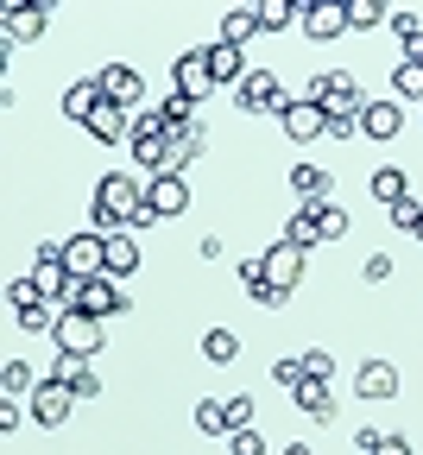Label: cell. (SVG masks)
Returning <instances> with one entry per match:
<instances>
[{
	"label": "cell",
	"mask_w": 423,
	"mask_h": 455,
	"mask_svg": "<svg viewBox=\"0 0 423 455\" xmlns=\"http://www.w3.org/2000/svg\"><path fill=\"white\" fill-rule=\"evenodd\" d=\"M32 284H38L51 304H64V310L76 304V284H83V278L64 266V241H44V247L32 253Z\"/></svg>",
	"instance_id": "1"
},
{
	"label": "cell",
	"mask_w": 423,
	"mask_h": 455,
	"mask_svg": "<svg viewBox=\"0 0 423 455\" xmlns=\"http://www.w3.org/2000/svg\"><path fill=\"white\" fill-rule=\"evenodd\" d=\"M304 95H310L323 114H360V108H367V95H360V83H354L347 70H316Z\"/></svg>",
	"instance_id": "2"
},
{
	"label": "cell",
	"mask_w": 423,
	"mask_h": 455,
	"mask_svg": "<svg viewBox=\"0 0 423 455\" xmlns=\"http://www.w3.org/2000/svg\"><path fill=\"white\" fill-rule=\"evenodd\" d=\"M51 335H57V348H64V355H76V361L101 355V316H89V310H64Z\"/></svg>",
	"instance_id": "3"
},
{
	"label": "cell",
	"mask_w": 423,
	"mask_h": 455,
	"mask_svg": "<svg viewBox=\"0 0 423 455\" xmlns=\"http://www.w3.org/2000/svg\"><path fill=\"white\" fill-rule=\"evenodd\" d=\"M171 89L184 95V101H209L221 83H215V64H209V51H184L171 64Z\"/></svg>",
	"instance_id": "4"
},
{
	"label": "cell",
	"mask_w": 423,
	"mask_h": 455,
	"mask_svg": "<svg viewBox=\"0 0 423 455\" xmlns=\"http://www.w3.org/2000/svg\"><path fill=\"white\" fill-rule=\"evenodd\" d=\"M26 411H32L44 430H57V424H70V411H76V392H70L64 379H38V386H32V398H26Z\"/></svg>",
	"instance_id": "5"
},
{
	"label": "cell",
	"mask_w": 423,
	"mask_h": 455,
	"mask_svg": "<svg viewBox=\"0 0 423 455\" xmlns=\"http://www.w3.org/2000/svg\"><path fill=\"white\" fill-rule=\"evenodd\" d=\"M234 101L247 108V114H284L291 108V95H284V83L272 70H247V83L234 89Z\"/></svg>",
	"instance_id": "6"
},
{
	"label": "cell",
	"mask_w": 423,
	"mask_h": 455,
	"mask_svg": "<svg viewBox=\"0 0 423 455\" xmlns=\"http://www.w3.org/2000/svg\"><path fill=\"white\" fill-rule=\"evenodd\" d=\"M70 310H89V316H101V323H108V316L133 310V304H127V291H120V278H108V272H101V278H83V284H76V304H70Z\"/></svg>",
	"instance_id": "7"
},
{
	"label": "cell",
	"mask_w": 423,
	"mask_h": 455,
	"mask_svg": "<svg viewBox=\"0 0 423 455\" xmlns=\"http://www.w3.org/2000/svg\"><path fill=\"white\" fill-rule=\"evenodd\" d=\"M44 20H51V13L38 7V0H7V7H0V32H7V51L44 38Z\"/></svg>",
	"instance_id": "8"
},
{
	"label": "cell",
	"mask_w": 423,
	"mask_h": 455,
	"mask_svg": "<svg viewBox=\"0 0 423 455\" xmlns=\"http://www.w3.org/2000/svg\"><path fill=\"white\" fill-rule=\"evenodd\" d=\"M278 127H284V140L310 146V140H323V133H329V114H323L310 95H291V108L278 114Z\"/></svg>",
	"instance_id": "9"
},
{
	"label": "cell",
	"mask_w": 423,
	"mask_h": 455,
	"mask_svg": "<svg viewBox=\"0 0 423 455\" xmlns=\"http://www.w3.org/2000/svg\"><path fill=\"white\" fill-rule=\"evenodd\" d=\"M64 266L76 278H101L108 272V235H95V228H89V235H70L64 241Z\"/></svg>",
	"instance_id": "10"
},
{
	"label": "cell",
	"mask_w": 423,
	"mask_h": 455,
	"mask_svg": "<svg viewBox=\"0 0 423 455\" xmlns=\"http://www.w3.org/2000/svg\"><path fill=\"white\" fill-rule=\"evenodd\" d=\"M304 32H310L316 44L341 38V32H347V0H304Z\"/></svg>",
	"instance_id": "11"
},
{
	"label": "cell",
	"mask_w": 423,
	"mask_h": 455,
	"mask_svg": "<svg viewBox=\"0 0 423 455\" xmlns=\"http://www.w3.org/2000/svg\"><path fill=\"white\" fill-rule=\"evenodd\" d=\"M101 95H108L114 108H140V101H146V76H140L133 64H108V70H101Z\"/></svg>",
	"instance_id": "12"
},
{
	"label": "cell",
	"mask_w": 423,
	"mask_h": 455,
	"mask_svg": "<svg viewBox=\"0 0 423 455\" xmlns=\"http://www.w3.org/2000/svg\"><path fill=\"white\" fill-rule=\"evenodd\" d=\"M398 127H404L398 95H379V101L360 108V133H367V140H398Z\"/></svg>",
	"instance_id": "13"
},
{
	"label": "cell",
	"mask_w": 423,
	"mask_h": 455,
	"mask_svg": "<svg viewBox=\"0 0 423 455\" xmlns=\"http://www.w3.org/2000/svg\"><path fill=\"white\" fill-rule=\"evenodd\" d=\"M259 259H266V278L278 284V291H297V278H304V247L278 241V247H266Z\"/></svg>",
	"instance_id": "14"
},
{
	"label": "cell",
	"mask_w": 423,
	"mask_h": 455,
	"mask_svg": "<svg viewBox=\"0 0 423 455\" xmlns=\"http://www.w3.org/2000/svg\"><path fill=\"white\" fill-rule=\"evenodd\" d=\"M146 203H152V215H158V221H164V215H184V209H190V184L164 171V178H152V184H146Z\"/></svg>",
	"instance_id": "15"
},
{
	"label": "cell",
	"mask_w": 423,
	"mask_h": 455,
	"mask_svg": "<svg viewBox=\"0 0 423 455\" xmlns=\"http://www.w3.org/2000/svg\"><path fill=\"white\" fill-rule=\"evenodd\" d=\"M354 386H360V398H367V405H379V398L398 392V367H392V361H360Z\"/></svg>",
	"instance_id": "16"
},
{
	"label": "cell",
	"mask_w": 423,
	"mask_h": 455,
	"mask_svg": "<svg viewBox=\"0 0 423 455\" xmlns=\"http://www.w3.org/2000/svg\"><path fill=\"white\" fill-rule=\"evenodd\" d=\"M89 133H95L101 146H120V140H133V121H127V108H114V101H101V108L89 114Z\"/></svg>",
	"instance_id": "17"
},
{
	"label": "cell",
	"mask_w": 423,
	"mask_h": 455,
	"mask_svg": "<svg viewBox=\"0 0 423 455\" xmlns=\"http://www.w3.org/2000/svg\"><path fill=\"white\" fill-rule=\"evenodd\" d=\"M284 241L291 247H323V215H316V203H304V209H291V221H284Z\"/></svg>",
	"instance_id": "18"
},
{
	"label": "cell",
	"mask_w": 423,
	"mask_h": 455,
	"mask_svg": "<svg viewBox=\"0 0 423 455\" xmlns=\"http://www.w3.org/2000/svg\"><path fill=\"white\" fill-rule=\"evenodd\" d=\"M101 101H108V95H101V76H83V83L64 89V114H70V121H83V127H89V114H95Z\"/></svg>",
	"instance_id": "19"
},
{
	"label": "cell",
	"mask_w": 423,
	"mask_h": 455,
	"mask_svg": "<svg viewBox=\"0 0 423 455\" xmlns=\"http://www.w3.org/2000/svg\"><path fill=\"white\" fill-rule=\"evenodd\" d=\"M259 38V7H227L221 13V44H240V51H247Z\"/></svg>",
	"instance_id": "20"
},
{
	"label": "cell",
	"mask_w": 423,
	"mask_h": 455,
	"mask_svg": "<svg viewBox=\"0 0 423 455\" xmlns=\"http://www.w3.org/2000/svg\"><path fill=\"white\" fill-rule=\"evenodd\" d=\"M209 64H215V83H234V89L247 83V51H240V44H221L215 38L209 44Z\"/></svg>",
	"instance_id": "21"
},
{
	"label": "cell",
	"mask_w": 423,
	"mask_h": 455,
	"mask_svg": "<svg viewBox=\"0 0 423 455\" xmlns=\"http://www.w3.org/2000/svg\"><path fill=\"white\" fill-rule=\"evenodd\" d=\"M304 26V0H259V32H291Z\"/></svg>",
	"instance_id": "22"
},
{
	"label": "cell",
	"mask_w": 423,
	"mask_h": 455,
	"mask_svg": "<svg viewBox=\"0 0 423 455\" xmlns=\"http://www.w3.org/2000/svg\"><path fill=\"white\" fill-rule=\"evenodd\" d=\"M51 379H64V386H70L76 398H95V392H101L95 367H89V361H76V355H64V361H57V373H51Z\"/></svg>",
	"instance_id": "23"
},
{
	"label": "cell",
	"mask_w": 423,
	"mask_h": 455,
	"mask_svg": "<svg viewBox=\"0 0 423 455\" xmlns=\"http://www.w3.org/2000/svg\"><path fill=\"white\" fill-rule=\"evenodd\" d=\"M209 146V133H203V121L190 127V133H177L171 140V158H164V171H171V178H184V164H196V152Z\"/></svg>",
	"instance_id": "24"
},
{
	"label": "cell",
	"mask_w": 423,
	"mask_h": 455,
	"mask_svg": "<svg viewBox=\"0 0 423 455\" xmlns=\"http://www.w3.org/2000/svg\"><path fill=\"white\" fill-rule=\"evenodd\" d=\"M164 158H171V140H164V133H140V127H133V164H146L152 178H164Z\"/></svg>",
	"instance_id": "25"
},
{
	"label": "cell",
	"mask_w": 423,
	"mask_h": 455,
	"mask_svg": "<svg viewBox=\"0 0 423 455\" xmlns=\"http://www.w3.org/2000/svg\"><path fill=\"white\" fill-rule=\"evenodd\" d=\"M297 405H304L316 424H329V418H335V392H329V379H304V386H297Z\"/></svg>",
	"instance_id": "26"
},
{
	"label": "cell",
	"mask_w": 423,
	"mask_h": 455,
	"mask_svg": "<svg viewBox=\"0 0 423 455\" xmlns=\"http://www.w3.org/2000/svg\"><path fill=\"white\" fill-rule=\"evenodd\" d=\"M133 272H140L133 235H108V278H133Z\"/></svg>",
	"instance_id": "27"
},
{
	"label": "cell",
	"mask_w": 423,
	"mask_h": 455,
	"mask_svg": "<svg viewBox=\"0 0 423 455\" xmlns=\"http://www.w3.org/2000/svg\"><path fill=\"white\" fill-rule=\"evenodd\" d=\"M203 361H209V367H234V361H240V335H234V329H209V335H203Z\"/></svg>",
	"instance_id": "28"
},
{
	"label": "cell",
	"mask_w": 423,
	"mask_h": 455,
	"mask_svg": "<svg viewBox=\"0 0 423 455\" xmlns=\"http://www.w3.org/2000/svg\"><path fill=\"white\" fill-rule=\"evenodd\" d=\"M367 190H373V203H386V209L411 196V190H404V171H398V164H379L373 178H367Z\"/></svg>",
	"instance_id": "29"
},
{
	"label": "cell",
	"mask_w": 423,
	"mask_h": 455,
	"mask_svg": "<svg viewBox=\"0 0 423 455\" xmlns=\"http://www.w3.org/2000/svg\"><path fill=\"white\" fill-rule=\"evenodd\" d=\"M392 95H398V101H423V57H398V70H392Z\"/></svg>",
	"instance_id": "30"
},
{
	"label": "cell",
	"mask_w": 423,
	"mask_h": 455,
	"mask_svg": "<svg viewBox=\"0 0 423 455\" xmlns=\"http://www.w3.org/2000/svg\"><path fill=\"white\" fill-rule=\"evenodd\" d=\"M291 190L304 196V203L329 196V171H323V164H291Z\"/></svg>",
	"instance_id": "31"
},
{
	"label": "cell",
	"mask_w": 423,
	"mask_h": 455,
	"mask_svg": "<svg viewBox=\"0 0 423 455\" xmlns=\"http://www.w3.org/2000/svg\"><path fill=\"white\" fill-rule=\"evenodd\" d=\"M196 430H203V436H234L227 398H203V405H196Z\"/></svg>",
	"instance_id": "32"
},
{
	"label": "cell",
	"mask_w": 423,
	"mask_h": 455,
	"mask_svg": "<svg viewBox=\"0 0 423 455\" xmlns=\"http://www.w3.org/2000/svg\"><path fill=\"white\" fill-rule=\"evenodd\" d=\"M32 367L26 361H7V367H0V398H13V405H20V398H32Z\"/></svg>",
	"instance_id": "33"
},
{
	"label": "cell",
	"mask_w": 423,
	"mask_h": 455,
	"mask_svg": "<svg viewBox=\"0 0 423 455\" xmlns=\"http://www.w3.org/2000/svg\"><path fill=\"white\" fill-rule=\"evenodd\" d=\"M386 26L398 32V44H404V57H417V51H423V20H417L411 7H398V13H392Z\"/></svg>",
	"instance_id": "34"
},
{
	"label": "cell",
	"mask_w": 423,
	"mask_h": 455,
	"mask_svg": "<svg viewBox=\"0 0 423 455\" xmlns=\"http://www.w3.org/2000/svg\"><path fill=\"white\" fill-rule=\"evenodd\" d=\"M379 20H392L379 0H347V32H379Z\"/></svg>",
	"instance_id": "35"
},
{
	"label": "cell",
	"mask_w": 423,
	"mask_h": 455,
	"mask_svg": "<svg viewBox=\"0 0 423 455\" xmlns=\"http://www.w3.org/2000/svg\"><path fill=\"white\" fill-rule=\"evenodd\" d=\"M316 215H323V241H341L347 235V209L335 196H316Z\"/></svg>",
	"instance_id": "36"
},
{
	"label": "cell",
	"mask_w": 423,
	"mask_h": 455,
	"mask_svg": "<svg viewBox=\"0 0 423 455\" xmlns=\"http://www.w3.org/2000/svg\"><path fill=\"white\" fill-rule=\"evenodd\" d=\"M7 304H13V310H32V304H51V298L38 291L32 272H26V278H13V284H7Z\"/></svg>",
	"instance_id": "37"
},
{
	"label": "cell",
	"mask_w": 423,
	"mask_h": 455,
	"mask_svg": "<svg viewBox=\"0 0 423 455\" xmlns=\"http://www.w3.org/2000/svg\"><path fill=\"white\" fill-rule=\"evenodd\" d=\"M386 215H392V228H404V235H417V228H423V203H417V196H404V203H392Z\"/></svg>",
	"instance_id": "38"
},
{
	"label": "cell",
	"mask_w": 423,
	"mask_h": 455,
	"mask_svg": "<svg viewBox=\"0 0 423 455\" xmlns=\"http://www.w3.org/2000/svg\"><path fill=\"white\" fill-rule=\"evenodd\" d=\"M297 361H304V373H310V379H335V355H329V348H304Z\"/></svg>",
	"instance_id": "39"
},
{
	"label": "cell",
	"mask_w": 423,
	"mask_h": 455,
	"mask_svg": "<svg viewBox=\"0 0 423 455\" xmlns=\"http://www.w3.org/2000/svg\"><path fill=\"white\" fill-rule=\"evenodd\" d=\"M227 455H266V436H259L253 424H247V430H234V436H227Z\"/></svg>",
	"instance_id": "40"
},
{
	"label": "cell",
	"mask_w": 423,
	"mask_h": 455,
	"mask_svg": "<svg viewBox=\"0 0 423 455\" xmlns=\"http://www.w3.org/2000/svg\"><path fill=\"white\" fill-rule=\"evenodd\" d=\"M247 291H253V304H266V310H284V298H291V291H278V284H272V278H259V284H247Z\"/></svg>",
	"instance_id": "41"
},
{
	"label": "cell",
	"mask_w": 423,
	"mask_h": 455,
	"mask_svg": "<svg viewBox=\"0 0 423 455\" xmlns=\"http://www.w3.org/2000/svg\"><path fill=\"white\" fill-rule=\"evenodd\" d=\"M272 379H278V386H291V392H297V386H304V379H310V373H304V361H272Z\"/></svg>",
	"instance_id": "42"
},
{
	"label": "cell",
	"mask_w": 423,
	"mask_h": 455,
	"mask_svg": "<svg viewBox=\"0 0 423 455\" xmlns=\"http://www.w3.org/2000/svg\"><path fill=\"white\" fill-rule=\"evenodd\" d=\"M360 278H367V284H386V278H392V253H367V266H360Z\"/></svg>",
	"instance_id": "43"
},
{
	"label": "cell",
	"mask_w": 423,
	"mask_h": 455,
	"mask_svg": "<svg viewBox=\"0 0 423 455\" xmlns=\"http://www.w3.org/2000/svg\"><path fill=\"white\" fill-rule=\"evenodd\" d=\"M227 418H234V430H247V424H253V398L234 392V398H227Z\"/></svg>",
	"instance_id": "44"
},
{
	"label": "cell",
	"mask_w": 423,
	"mask_h": 455,
	"mask_svg": "<svg viewBox=\"0 0 423 455\" xmlns=\"http://www.w3.org/2000/svg\"><path fill=\"white\" fill-rule=\"evenodd\" d=\"M347 133H360V114H329V140H347Z\"/></svg>",
	"instance_id": "45"
},
{
	"label": "cell",
	"mask_w": 423,
	"mask_h": 455,
	"mask_svg": "<svg viewBox=\"0 0 423 455\" xmlns=\"http://www.w3.org/2000/svg\"><path fill=\"white\" fill-rule=\"evenodd\" d=\"M234 272L247 278V284H259V278H266V259H234Z\"/></svg>",
	"instance_id": "46"
},
{
	"label": "cell",
	"mask_w": 423,
	"mask_h": 455,
	"mask_svg": "<svg viewBox=\"0 0 423 455\" xmlns=\"http://www.w3.org/2000/svg\"><path fill=\"white\" fill-rule=\"evenodd\" d=\"M373 455H411V443H404V436H379V449H373Z\"/></svg>",
	"instance_id": "47"
},
{
	"label": "cell",
	"mask_w": 423,
	"mask_h": 455,
	"mask_svg": "<svg viewBox=\"0 0 423 455\" xmlns=\"http://www.w3.org/2000/svg\"><path fill=\"white\" fill-rule=\"evenodd\" d=\"M284 455H316V449L310 443H284Z\"/></svg>",
	"instance_id": "48"
},
{
	"label": "cell",
	"mask_w": 423,
	"mask_h": 455,
	"mask_svg": "<svg viewBox=\"0 0 423 455\" xmlns=\"http://www.w3.org/2000/svg\"><path fill=\"white\" fill-rule=\"evenodd\" d=\"M417 241H423V228H417Z\"/></svg>",
	"instance_id": "49"
},
{
	"label": "cell",
	"mask_w": 423,
	"mask_h": 455,
	"mask_svg": "<svg viewBox=\"0 0 423 455\" xmlns=\"http://www.w3.org/2000/svg\"><path fill=\"white\" fill-rule=\"evenodd\" d=\"M417 57H423V51H417Z\"/></svg>",
	"instance_id": "50"
}]
</instances>
